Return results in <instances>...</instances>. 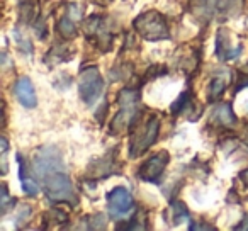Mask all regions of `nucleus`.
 <instances>
[{
	"instance_id": "1",
	"label": "nucleus",
	"mask_w": 248,
	"mask_h": 231,
	"mask_svg": "<svg viewBox=\"0 0 248 231\" xmlns=\"http://www.w3.org/2000/svg\"><path fill=\"white\" fill-rule=\"evenodd\" d=\"M34 172L43 182V189L49 200L68 202L70 206L78 202L62 155L53 146H46L34 156Z\"/></svg>"
},
{
	"instance_id": "2",
	"label": "nucleus",
	"mask_w": 248,
	"mask_h": 231,
	"mask_svg": "<svg viewBox=\"0 0 248 231\" xmlns=\"http://www.w3.org/2000/svg\"><path fill=\"white\" fill-rule=\"evenodd\" d=\"M121 110L110 123V133L117 135L126 128H135L136 123L140 121L141 110H140V93L135 89H123L117 95Z\"/></svg>"
},
{
	"instance_id": "3",
	"label": "nucleus",
	"mask_w": 248,
	"mask_h": 231,
	"mask_svg": "<svg viewBox=\"0 0 248 231\" xmlns=\"http://www.w3.org/2000/svg\"><path fill=\"white\" fill-rule=\"evenodd\" d=\"M136 32L141 38L148 39V41H160V39H169V26L167 21L160 12L150 11L145 14L138 15L133 22Z\"/></svg>"
},
{
	"instance_id": "4",
	"label": "nucleus",
	"mask_w": 248,
	"mask_h": 231,
	"mask_svg": "<svg viewBox=\"0 0 248 231\" xmlns=\"http://www.w3.org/2000/svg\"><path fill=\"white\" fill-rule=\"evenodd\" d=\"M135 128H136V135H135V138L131 139V145H129V156H131V158L140 156L141 153H145L150 146L156 143V138H158V135H160V119L156 118V116H150V118L143 123L141 128H138V124H136Z\"/></svg>"
},
{
	"instance_id": "5",
	"label": "nucleus",
	"mask_w": 248,
	"mask_h": 231,
	"mask_svg": "<svg viewBox=\"0 0 248 231\" xmlns=\"http://www.w3.org/2000/svg\"><path fill=\"white\" fill-rule=\"evenodd\" d=\"M102 92H104V80L100 77L97 66H90V68L83 70L78 82L80 99L87 106H93L99 100V97L102 95Z\"/></svg>"
},
{
	"instance_id": "6",
	"label": "nucleus",
	"mask_w": 248,
	"mask_h": 231,
	"mask_svg": "<svg viewBox=\"0 0 248 231\" xmlns=\"http://www.w3.org/2000/svg\"><path fill=\"white\" fill-rule=\"evenodd\" d=\"M135 207L133 196L126 187H114L107 194V209H109L110 217H123L128 216Z\"/></svg>"
},
{
	"instance_id": "7",
	"label": "nucleus",
	"mask_w": 248,
	"mask_h": 231,
	"mask_svg": "<svg viewBox=\"0 0 248 231\" xmlns=\"http://www.w3.org/2000/svg\"><path fill=\"white\" fill-rule=\"evenodd\" d=\"M169 162H170L169 153L158 152L153 156H150V158L140 167L136 175H138L141 180H145V182L158 184L163 175V170H165V167L169 165Z\"/></svg>"
},
{
	"instance_id": "8",
	"label": "nucleus",
	"mask_w": 248,
	"mask_h": 231,
	"mask_svg": "<svg viewBox=\"0 0 248 231\" xmlns=\"http://www.w3.org/2000/svg\"><path fill=\"white\" fill-rule=\"evenodd\" d=\"M14 95L19 100V104L28 107V109H34L38 106V97H36L34 85H32V82L28 77H21L14 83Z\"/></svg>"
},
{
	"instance_id": "9",
	"label": "nucleus",
	"mask_w": 248,
	"mask_h": 231,
	"mask_svg": "<svg viewBox=\"0 0 248 231\" xmlns=\"http://www.w3.org/2000/svg\"><path fill=\"white\" fill-rule=\"evenodd\" d=\"M240 53H241V46L233 48L228 31L221 29V31L217 32V38H216V56L217 58H219L221 62H230V60L238 58Z\"/></svg>"
},
{
	"instance_id": "10",
	"label": "nucleus",
	"mask_w": 248,
	"mask_h": 231,
	"mask_svg": "<svg viewBox=\"0 0 248 231\" xmlns=\"http://www.w3.org/2000/svg\"><path fill=\"white\" fill-rule=\"evenodd\" d=\"M17 162H19V179H21V185L22 190L28 194L29 197H34L39 194V185L31 179V177H26V162L21 155H17Z\"/></svg>"
},
{
	"instance_id": "11",
	"label": "nucleus",
	"mask_w": 248,
	"mask_h": 231,
	"mask_svg": "<svg viewBox=\"0 0 248 231\" xmlns=\"http://www.w3.org/2000/svg\"><path fill=\"white\" fill-rule=\"evenodd\" d=\"M114 167H116V163H114V155H110V156L106 155L102 160L95 162V169H90V173H92L93 179H99V177L106 179V177H110L117 172V170H112Z\"/></svg>"
},
{
	"instance_id": "12",
	"label": "nucleus",
	"mask_w": 248,
	"mask_h": 231,
	"mask_svg": "<svg viewBox=\"0 0 248 231\" xmlns=\"http://www.w3.org/2000/svg\"><path fill=\"white\" fill-rule=\"evenodd\" d=\"M213 121L217 126H233L236 123V116L233 114V109L228 104H221L213 112Z\"/></svg>"
},
{
	"instance_id": "13",
	"label": "nucleus",
	"mask_w": 248,
	"mask_h": 231,
	"mask_svg": "<svg viewBox=\"0 0 248 231\" xmlns=\"http://www.w3.org/2000/svg\"><path fill=\"white\" fill-rule=\"evenodd\" d=\"M58 32L63 36V38H66V39H72V38H75L77 36V28H75V24H73V17L72 15H65V17H62L58 21Z\"/></svg>"
},
{
	"instance_id": "14",
	"label": "nucleus",
	"mask_w": 248,
	"mask_h": 231,
	"mask_svg": "<svg viewBox=\"0 0 248 231\" xmlns=\"http://www.w3.org/2000/svg\"><path fill=\"white\" fill-rule=\"evenodd\" d=\"M169 213L172 214V224H180L182 219H190V214H189V211H187L186 204L180 202V200L172 202Z\"/></svg>"
},
{
	"instance_id": "15",
	"label": "nucleus",
	"mask_w": 248,
	"mask_h": 231,
	"mask_svg": "<svg viewBox=\"0 0 248 231\" xmlns=\"http://www.w3.org/2000/svg\"><path fill=\"white\" fill-rule=\"evenodd\" d=\"M223 93H224V82L221 78H214L209 83V89H207V99H209V102H216L217 99H221Z\"/></svg>"
},
{
	"instance_id": "16",
	"label": "nucleus",
	"mask_w": 248,
	"mask_h": 231,
	"mask_svg": "<svg viewBox=\"0 0 248 231\" xmlns=\"http://www.w3.org/2000/svg\"><path fill=\"white\" fill-rule=\"evenodd\" d=\"M190 106V93L189 92H182L180 97L177 99V102L172 104V112L173 114H180Z\"/></svg>"
},
{
	"instance_id": "17",
	"label": "nucleus",
	"mask_w": 248,
	"mask_h": 231,
	"mask_svg": "<svg viewBox=\"0 0 248 231\" xmlns=\"http://www.w3.org/2000/svg\"><path fill=\"white\" fill-rule=\"evenodd\" d=\"M14 204H16V199L14 197H11L9 196V190H7V185H2V213H7L9 209H11V206L14 207Z\"/></svg>"
},
{
	"instance_id": "18",
	"label": "nucleus",
	"mask_w": 248,
	"mask_h": 231,
	"mask_svg": "<svg viewBox=\"0 0 248 231\" xmlns=\"http://www.w3.org/2000/svg\"><path fill=\"white\" fill-rule=\"evenodd\" d=\"M243 87H248V75H241V78L238 80V83H236V90H240V89H243Z\"/></svg>"
},
{
	"instance_id": "19",
	"label": "nucleus",
	"mask_w": 248,
	"mask_h": 231,
	"mask_svg": "<svg viewBox=\"0 0 248 231\" xmlns=\"http://www.w3.org/2000/svg\"><path fill=\"white\" fill-rule=\"evenodd\" d=\"M190 230H209V231H213L214 228L213 226H206V224H201V226H197V224H192V226H190Z\"/></svg>"
},
{
	"instance_id": "20",
	"label": "nucleus",
	"mask_w": 248,
	"mask_h": 231,
	"mask_svg": "<svg viewBox=\"0 0 248 231\" xmlns=\"http://www.w3.org/2000/svg\"><path fill=\"white\" fill-rule=\"evenodd\" d=\"M240 179L243 180V184L248 187V169H247V170H243V172L240 173Z\"/></svg>"
},
{
	"instance_id": "21",
	"label": "nucleus",
	"mask_w": 248,
	"mask_h": 231,
	"mask_svg": "<svg viewBox=\"0 0 248 231\" xmlns=\"http://www.w3.org/2000/svg\"><path fill=\"white\" fill-rule=\"evenodd\" d=\"M247 109H248V104H247Z\"/></svg>"
}]
</instances>
